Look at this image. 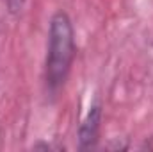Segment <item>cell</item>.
Returning <instances> with one entry per match:
<instances>
[{"instance_id": "obj_1", "label": "cell", "mask_w": 153, "mask_h": 152, "mask_svg": "<svg viewBox=\"0 0 153 152\" xmlns=\"http://www.w3.org/2000/svg\"><path fill=\"white\" fill-rule=\"evenodd\" d=\"M76 56L75 27L70 14L62 9L55 11L48 25L46 57H45V88L50 95H57L64 88Z\"/></svg>"}, {"instance_id": "obj_2", "label": "cell", "mask_w": 153, "mask_h": 152, "mask_svg": "<svg viewBox=\"0 0 153 152\" xmlns=\"http://www.w3.org/2000/svg\"><path fill=\"white\" fill-rule=\"evenodd\" d=\"M102 120H103V106L100 100L93 102L84 116L82 123L76 131V147L78 150H91L96 149L102 131Z\"/></svg>"}, {"instance_id": "obj_3", "label": "cell", "mask_w": 153, "mask_h": 152, "mask_svg": "<svg viewBox=\"0 0 153 152\" xmlns=\"http://www.w3.org/2000/svg\"><path fill=\"white\" fill-rule=\"evenodd\" d=\"M5 5H7V11H9L13 16H18V14H22V11L25 9L27 0H5Z\"/></svg>"}]
</instances>
